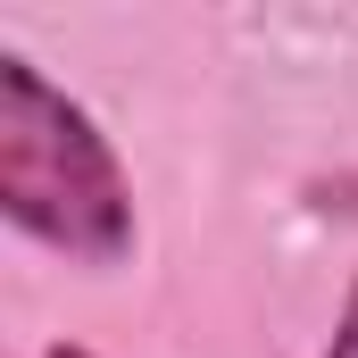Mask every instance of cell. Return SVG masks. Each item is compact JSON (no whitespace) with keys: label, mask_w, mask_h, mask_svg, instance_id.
I'll return each instance as SVG.
<instances>
[{"label":"cell","mask_w":358,"mask_h":358,"mask_svg":"<svg viewBox=\"0 0 358 358\" xmlns=\"http://www.w3.org/2000/svg\"><path fill=\"white\" fill-rule=\"evenodd\" d=\"M0 217L84 267L134 250V192L108 134L17 50H0Z\"/></svg>","instance_id":"cell-1"},{"label":"cell","mask_w":358,"mask_h":358,"mask_svg":"<svg viewBox=\"0 0 358 358\" xmlns=\"http://www.w3.org/2000/svg\"><path fill=\"white\" fill-rule=\"evenodd\" d=\"M325 358H358V283H350V300H342V325H334V350Z\"/></svg>","instance_id":"cell-2"},{"label":"cell","mask_w":358,"mask_h":358,"mask_svg":"<svg viewBox=\"0 0 358 358\" xmlns=\"http://www.w3.org/2000/svg\"><path fill=\"white\" fill-rule=\"evenodd\" d=\"M42 358H92V350H76V342H59V350H42Z\"/></svg>","instance_id":"cell-3"}]
</instances>
